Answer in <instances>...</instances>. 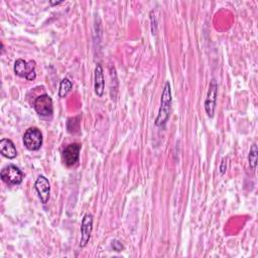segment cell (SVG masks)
Instances as JSON below:
<instances>
[{
	"instance_id": "cell-1",
	"label": "cell",
	"mask_w": 258,
	"mask_h": 258,
	"mask_svg": "<svg viewBox=\"0 0 258 258\" xmlns=\"http://www.w3.org/2000/svg\"><path fill=\"white\" fill-rule=\"evenodd\" d=\"M170 106H171V89L169 82H166L161 94V100H160V107L158 111V115L155 119V125L156 126H163L170 114Z\"/></svg>"
},
{
	"instance_id": "cell-2",
	"label": "cell",
	"mask_w": 258,
	"mask_h": 258,
	"mask_svg": "<svg viewBox=\"0 0 258 258\" xmlns=\"http://www.w3.org/2000/svg\"><path fill=\"white\" fill-rule=\"evenodd\" d=\"M14 73L20 78H24L27 81H33L36 78L35 61H26L22 58H18L14 62Z\"/></svg>"
},
{
	"instance_id": "cell-3",
	"label": "cell",
	"mask_w": 258,
	"mask_h": 258,
	"mask_svg": "<svg viewBox=\"0 0 258 258\" xmlns=\"http://www.w3.org/2000/svg\"><path fill=\"white\" fill-rule=\"evenodd\" d=\"M23 144L30 151L38 150L42 145V134L36 127L28 128L23 135Z\"/></svg>"
},
{
	"instance_id": "cell-4",
	"label": "cell",
	"mask_w": 258,
	"mask_h": 258,
	"mask_svg": "<svg viewBox=\"0 0 258 258\" xmlns=\"http://www.w3.org/2000/svg\"><path fill=\"white\" fill-rule=\"evenodd\" d=\"M1 179L7 184H20L23 179L22 171L14 164H9L2 168L0 172Z\"/></svg>"
},
{
	"instance_id": "cell-5",
	"label": "cell",
	"mask_w": 258,
	"mask_h": 258,
	"mask_svg": "<svg viewBox=\"0 0 258 258\" xmlns=\"http://www.w3.org/2000/svg\"><path fill=\"white\" fill-rule=\"evenodd\" d=\"M217 96H218V84L216 80H212L209 85V90L205 100V110L207 115L210 118H213L215 115L216 105H217Z\"/></svg>"
},
{
	"instance_id": "cell-6",
	"label": "cell",
	"mask_w": 258,
	"mask_h": 258,
	"mask_svg": "<svg viewBox=\"0 0 258 258\" xmlns=\"http://www.w3.org/2000/svg\"><path fill=\"white\" fill-rule=\"evenodd\" d=\"M34 110L36 113L40 116H49L53 112V105H52V100L50 96L47 94H42L38 96L33 103Z\"/></svg>"
},
{
	"instance_id": "cell-7",
	"label": "cell",
	"mask_w": 258,
	"mask_h": 258,
	"mask_svg": "<svg viewBox=\"0 0 258 258\" xmlns=\"http://www.w3.org/2000/svg\"><path fill=\"white\" fill-rule=\"evenodd\" d=\"M82 145L80 143H71L67 145L61 153L62 160L68 166H72L79 161L80 158V151Z\"/></svg>"
},
{
	"instance_id": "cell-8",
	"label": "cell",
	"mask_w": 258,
	"mask_h": 258,
	"mask_svg": "<svg viewBox=\"0 0 258 258\" xmlns=\"http://www.w3.org/2000/svg\"><path fill=\"white\" fill-rule=\"evenodd\" d=\"M93 231V215L87 213L81 224V239H80V247L84 248L90 241L91 234Z\"/></svg>"
},
{
	"instance_id": "cell-9",
	"label": "cell",
	"mask_w": 258,
	"mask_h": 258,
	"mask_svg": "<svg viewBox=\"0 0 258 258\" xmlns=\"http://www.w3.org/2000/svg\"><path fill=\"white\" fill-rule=\"evenodd\" d=\"M34 187L37 191L40 202L43 205H45L50 197V184L48 179L44 175H38V177L35 180Z\"/></svg>"
},
{
	"instance_id": "cell-10",
	"label": "cell",
	"mask_w": 258,
	"mask_h": 258,
	"mask_svg": "<svg viewBox=\"0 0 258 258\" xmlns=\"http://www.w3.org/2000/svg\"><path fill=\"white\" fill-rule=\"evenodd\" d=\"M94 88H95V93L98 97H102L104 95V90H105V79H104V72L103 68L100 63H97L95 68V73H94Z\"/></svg>"
},
{
	"instance_id": "cell-11",
	"label": "cell",
	"mask_w": 258,
	"mask_h": 258,
	"mask_svg": "<svg viewBox=\"0 0 258 258\" xmlns=\"http://www.w3.org/2000/svg\"><path fill=\"white\" fill-rule=\"evenodd\" d=\"M0 152L4 157L8 159H13L17 156L16 147L14 143L8 138H2L0 140Z\"/></svg>"
},
{
	"instance_id": "cell-12",
	"label": "cell",
	"mask_w": 258,
	"mask_h": 258,
	"mask_svg": "<svg viewBox=\"0 0 258 258\" xmlns=\"http://www.w3.org/2000/svg\"><path fill=\"white\" fill-rule=\"evenodd\" d=\"M73 88V83L70 79L68 78H64L60 81L59 83V89H58V96L60 98H63L66 97L72 90Z\"/></svg>"
},
{
	"instance_id": "cell-13",
	"label": "cell",
	"mask_w": 258,
	"mask_h": 258,
	"mask_svg": "<svg viewBox=\"0 0 258 258\" xmlns=\"http://www.w3.org/2000/svg\"><path fill=\"white\" fill-rule=\"evenodd\" d=\"M257 154H258V149H257V145L254 143L249 151V156H248V160H249V165L252 169H255L257 166Z\"/></svg>"
},
{
	"instance_id": "cell-14",
	"label": "cell",
	"mask_w": 258,
	"mask_h": 258,
	"mask_svg": "<svg viewBox=\"0 0 258 258\" xmlns=\"http://www.w3.org/2000/svg\"><path fill=\"white\" fill-rule=\"evenodd\" d=\"M80 118L79 117H75V118H70L68 121V131L70 133H76L79 130L80 127Z\"/></svg>"
},
{
	"instance_id": "cell-15",
	"label": "cell",
	"mask_w": 258,
	"mask_h": 258,
	"mask_svg": "<svg viewBox=\"0 0 258 258\" xmlns=\"http://www.w3.org/2000/svg\"><path fill=\"white\" fill-rule=\"evenodd\" d=\"M111 246H112L113 250H115L116 252H120V251H122L124 249V246L118 240H113L112 243H111Z\"/></svg>"
},
{
	"instance_id": "cell-16",
	"label": "cell",
	"mask_w": 258,
	"mask_h": 258,
	"mask_svg": "<svg viewBox=\"0 0 258 258\" xmlns=\"http://www.w3.org/2000/svg\"><path fill=\"white\" fill-rule=\"evenodd\" d=\"M227 157L226 158H223L222 159V162H221V165H220V172L223 174L226 172L227 170Z\"/></svg>"
},
{
	"instance_id": "cell-17",
	"label": "cell",
	"mask_w": 258,
	"mask_h": 258,
	"mask_svg": "<svg viewBox=\"0 0 258 258\" xmlns=\"http://www.w3.org/2000/svg\"><path fill=\"white\" fill-rule=\"evenodd\" d=\"M49 3H50V5H58V4H60L61 2H52V1H50Z\"/></svg>"
}]
</instances>
